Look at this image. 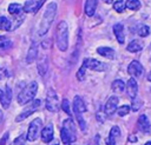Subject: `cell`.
Masks as SVG:
<instances>
[{"label":"cell","mask_w":151,"mask_h":145,"mask_svg":"<svg viewBox=\"0 0 151 145\" xmlns=\"http://www.w3.org/2000/svg\"><path fill=\"white\" fill-rule=\"evenodd\" d=\"M55 13H57V4L55 2L48 4L46 9H45V13L42 15L41 24H40V28H39V34L40 35H45L47 33V31L50 29V27H51V25L54 20Z\"/></svg>","instance_id":"6da1fadb"},{"label":"cell","mask_w":151,"mask_h":145,"mask_svg":"<svg viewBox=\"0 0 151 145\" xmlns=\"http://www.w3.org/2000/svg\"><path fill=\"white\" fill-rule=\"evenodd\" d=\"M60 136H61V141L66 145L72 144L77 139V131H76V125L71 118H67L63 123V127L60 130Z\"/></svg>","instance_id":"7a4b0ae2"},{"label":"cell","mask_w":151,"mask_h":145,"mask_svg":"<svg viewBox=\"0 0 151 145\" xmlns=\"http://www.w3.org/2000/svg\"><path fill=\"white\" fill-rule=\"evenodd\" d=\"M55 42L60 51L65 52L68 48V26L66 21H60L55 31Z\"/></svg>","instance_id":"3957f363"},{"label":"cell","mask_w":151,"mask_h":145,"mask_svg":"<svg viewBox=\"0 0 151 145\" xmlns=\"http://www.w3.org/2000/svg\"><path fill=\"white\" fill-rule=\"evenodd\" d=\"M37 91H38V84L37 81H31L25 88H22L19 94H18V103L20 105H24V104H27L29 101H32L37 94Z\"/></svg>","instance_id":"277c9868"},{"label":"cell","mask_w":151,"mask_h":145,"mask_svg":"<svg viewBox=\"0 0 151 145\" xmlns=\"http://www.w3.org/2000/svg\"><path fill=\"white\" fill-rule=\"evenodd\" d=\"M73 112H74V116H76V118L78 120V124L80 126V130L85 131L86 124H85V120L81 117V114L86 112V106H85L84 100L79 95H76L74 99H73Z\"/></svg>","instance_id":"5b68a950"},{"label":"cell","mask_w":151,"mask_h":145,"mask_svg":"<svg viewBox=\"0 0 151 145\" xmlns=\"http://www.w3.org/2000/svg\"><path fill=\"white\" fill-rule=\"evenodd\" d=\"M42 130V121L40 118H35L29 123L28 130H27V134H26V139L29 141H34L38 136L40 134Z\"/></svg>","instance_id":"8992f818"},{"label":"cell","mask_w":151,"mask_h":145,"mask_svg":"<svg viewBox=\"0 0 151 145\" xmlns=\"http://www.w3.org/2000/svg\"><path fill=\"white\" fill-rule=\"evenodd\" d=\"M46 108L51 112H57L60 108V101L58 99V95L53 88H48L47 95H46V101H45Z\"/></svg>","instance_id":"52a82bcc"},{"label":"cell","mask_w":151,"mask_h":145,"mask_svg":"<svg viewBox=\"0 0 151 145\" xmlns=\"http://www.w3.org/2000/svg\"><path fill=\"white\" fill-rule=\"evenodd\" d=\"M83 66L85 68H88V70H92V71H96V72H103L106 68V65L104 62H101L99 60H96L93 58H86V59H84Z\"/></svg>","instance_id":"ba28073f"},{"label":"cell","mask_w":151,"mask_h":145,"mask_svg":"<svg viewBox=\"0 0 151 145\" xmlns=\"http://www.w3.org/2000/svg\"><path fill=\"white\" fill-rule=\"evenodd\" d=\"M40 100H33V103L29 105V106H27L20 114H18L17 116V118H15V121L17 123H20V121H22V120H25L27 117H29L32 113H34L35 111H37V108L40 106Z\"/></svg>","instance_id":"9c48e42d"},{"label":"cell","mask_w":151,"mask_h":145,"mask_svg":"<svg viewBox=\"0 0 151 145\" xmlns=\"http://www.w3.org/2000/svg\"><path fill=\"white\" fill-rule=\"evenodd\" d=\"M44 2H45V0H29L22 6V9L26 13H35L40 9V7L44 5Z\"/></svg>","instance_id":"30bf717a"},{"label":"cell","mask_w":151,"mask_h":145,"mask_svg":"<svg viewBox=\"0 0 151 145\" xmlns=\"http://www.w3.org/2000/svg\"><path fill=\"white\" fill-rule=\"evenodd\" d=\"M37 68L40 75H45L47 70H48V57L47 54L42 53L39 55L38 58V64H37Z\"/></svg>","instance_id":"8fae6325"},{"label":"cell","mask_w":151,"mask_h":145,"mask_svg":"<svg viewBox=\"0 0 151 145\" xmlns=\"http://www.w3.org/2000/svg\"><path fill=\"white\" fill-rule=\"evenodd\" d=\"M118 103H119V99L118 97L116 95H111L109 97L106 104H105V113L106 114H113L116 111H117V107H118Z\"/></svg>","instance_id":"7c38bea8"},{"label":"cell","mask_w":151,"mask_h":145,"mask_svg":"<svg viewBox=\"0 0 151 145\" xmlns=\"http://www.w3.org/2000/svg\"><path fill=\"white\" fill-rule=\"evenodd\" d=\"M12 100V90L8 85H6L5 91H0V103L4 108H7Z\"/></svg>","instance_id":"4fadbf2b"},{"label":"cell","mask_w":151,"mask_h":145,"mask_svg":"<svg viewBox=\"0 0 151 145\" xmlns=\"http://www.w3.org/2000/svg\"><path fill=\"white\" fill-rule=\"evenodd\" d=\"M127 72L132 77H140L143 73V66L138 60H132L127 66Z\"/></svg>","instance_id":"5bb4252c"},{"label":"cell","mask_w":151,"mask_h":145,"mask_svg":"<svg viewBox=\"0 0 151 145\" xmlns=\"http://www.w3.org/2000/svg\"><path fill=\"white\" fill-rule=\"evenodd\" d=\"M119 137H120V128L118 126H113L109 133V137L105 140L106 145H116Z\"/></svg>","instance_id":"9a60e30c"},{"label":"cell","mask_w":151,"mask_h":145,"mask_svg":"<svg viewBox=\"0 0 151 145\" xmlns=\"http://www.w3.org/2000/svg\"><path fill=\"white\" fill-rule=\"evenodd\" d=\"M126 91H127V95L132 99H134L137 97V92H138V84L134 78H130L127 80L126 84Z\"/></svg>","instance_id":"2e32d148"},{"label":"cell","mask_w":151,"mask_h":145,"mask_svg":"<svg viewBox=\"0 0 151 145\" xmlns=\"http://www.w3.org/2000/svg\"><path fill=\"white\" fill-rule=\"evenodd\" d=\"M53 125L50 123V124H47L42 130H41V132H40V134H41V140L44 141V143H48V141H51L52 139H53Z\"/></svg>","instance_id":"e0dca14e"},{"label":"cell","mask_w":151,"mask_h":145,"mask_svg":"<svg viewBox=\"0 0 151 145\" xmlns=\"http://www.w3.org/2000/svg\"><path fill=\"white\" fill-rule=\"evenodd\" d=\"M38 57V44L35 41H33L28 48V52H27V55H26V62L27 64H31Z\"/></svg>","instance_id":"ac0fdd59"},{"label":"cell","mask_w":151,"mask_h":145,"mask_svg":"<svg viewBox=\"0 0 151 145\" xmlns=\"http://www.w3.org/2000/svg\"><path fill=\"white\" fill-rule=\"evenodd\" d=\"M97 5H98V0H86L85 2V14L87 17H92L96 12V8H97Z\"/></svg>","instance_id":"d6986e66"},{"label":"cell","mask_w":151,"mask_h":145,"mask_svg":"<svg viewBox=\"0 0 151 145\" xmlns=\"http://www.w3.org/2000/svg\"><path fill=\"white\" fill-rule=\"evenodd\" d=\"M113 32H114V35L118 40L119 44H124L125 41V35H124V27L122 24H116L113 26Z\"/></svg>","instance_id":"ffe728a7"},{"label":"cell","mask_w":151,"mask_h":145,"mask_svg":"<svg viewBox=\"0 0 151 145\" xmlns=\"http://www.w3.org/2000/svg\"><path fill=\"white\" fill-rule=\"evenodd\" d=\"M97 53L100 54L104 58H107V59H113L114 58V51L110 47H98Z\"/></svg>","instance_id":"44dd1931"},{"label":"cell","mask_w":151,"mask_h":145,"mask_svg":"<svg viewBox=\"0 0 151 145\" xmlns=\"http://www.w3.org/2000/svg\"><path fill=\"white\" fill-rule=\"evenodd\" d=\"M142 48H143V42H142L140 40H137V39L132 40V41L126 46V50H127L129 52H139Z\"/></svg>","instance_id":"7402d4cb"},{"label":"cell","mask_w":151,"mask_h":145,"mask_svg":"<svg viewBox=\"0 0 151 145\" xmlns=\"http://www.w3.org/2000/svg\"><path fill=\"white\" fill-rule=\"evenodd\" d=\"M138 126L143 132L149 131V121H147V117L145 114H140L138 118Z\"/></svg>","instance_id":"603a6c76"},{"label":"cell","mask_w":151,"mask_h":145,"mask_svg":"<svg viewBox=\"0 0 151 145\" xmlns=\"http://www.w3.org/2000/svg\"><path fill=\"white\" fill-rule=\"evenodd\" d=\"M112 90H113V92H117V93L123 92L125 90V83L120 79H116L112 83Z\"/></svg>","instance_id":"cb8c5ba5"},{"label":"cell","mask_w":151,"mask_h":145,"mask_svg":"<svg viewBox=\"0 0 151 145\" xmlns=\"http://www.w3.org/2000/svg\"><path fill=\"white\" fill-rule=\"evenodd\" d=\"M0 29L1 31H11L12 29V22L6 17H0Z\"/></svg>","instance_id":"d4e9b609"},{"label":"cell","mask_w":151,"mask_h":145,"mask_svg":"<svg viewBox=\"0 0 151 145\" xmlns=\"http://www.w3.org/2000/svg\"><path fill=\"white\" fill-rule=\"evenodd\" d=\"M21 11H22V6L20 4L14 2V4H9V6H8V13L12 15H18Z\"/></svg>","instance_id":"484cf974"},{"label":"cell","mask_w":151,"mask_h":145,"mask_svg":"<svg viewBox=\"0 0 151 145\" xmlns=\"http://www.w3.org/2000/svg\"><path fill=\"white\" fill-rule=\"evenodd\" d=\"M125 6H126L129 9H131V11H138V9L140 8L142 4H140L139 0H126Z\"/></svg>","instance_id":"4316f807"},{"label":"cell","mask_w":151,"mask_h":145,"mask_svg":"<svg viewBox=\"0 0 151 145\" xmlns=\"http://www.w3.org/2000/svg\"><path fill=\"white\" fill-rule=\"evenodd\" d=\"M137 33L140 35V37H147L150 34V27L147 25H140L137 29Z\"/></svg>","instance_id":"83f0119b"},{"label":"cell","mask_w":151,"mask_h":145,"mask_svg":"<svg viewBox=\"0 0 151 145\" xmlns=\"http://www.w3.org/2000/svg\"><path fill=\"white\" fill-rule=\"evenodd\" d=\"M125 8H126V6H125V2H124L123 0H118V1H116V2L113 4V9H114L116 12H118V13L124 12Z\"/></svg>","instance_id":"f1b7e54d"},{"label":"cell","mask_w":151,"mask_h":145,"mask_svg":"<svg viewBox=\"0 0 151 145\" xmlns=\"http://www.w3.org/2000/svg\"><path fill=\"white\" fill-rule=\"evenodd\" d=\"M60 107L63 111H65V113H67L68 116H71V108H70V101L67 99H64L60 103Z\"/></svg>","instance_id":"f546056e"},{"label":"cell","mask_w":151,"mask_h":145,"mask_svg":"<svg viewBox=\"0 0 151 145\" xmlns=\"http://www.w3.org/2000/svg\"><path fill=\"white\" fill-rule=\"evenodd\" d=\"M130 106L129 105H123V106H120V107H118V116H120V117H124V116H126L129 112H130Z\"/></svg>","instance_id":"4dcf8cb0"},{"label":"cell","mask_w":151,"mask_h":145,"mask_svg":"<svg viewBox=\"0 0 151 145\" xmlns=\"http://www.w3.org/2000/svg\"><path fill=\"white\" fill-rule=\"evenodd\" d=\"M25 141H26V136L25 134H21L18 138L14 139V141L12 143V145H25Z\"/></svg>","instance_id":"1f68e13d"},{"label":"cell","mask_w":151,"mask_h":145,"mask_svg":"<svg viewBox=\"0 0 151 145\" xmlns=\"http://www.w3.org/2000/svg\"><path fill=\"white\" fill-rule=\"evenodd\" d=\"M85 67L81 65V67L78 70V72H77V79L78 80H80V81H83L84 79H85Z\"/></svg>","instance_id":"d6a6232c"},{"label":"cell","mask_w":151,"mask_h":145,"mask_svg":"<svg viewBox=\"0 0 151 145\" xmlns=\"http://www.w3.org/2000/svg\"><path fill=\"white\" fill-rule=\"evenodd\" d=\"M5 45H12V42L7 39V37L0 35V48H1V47H5Z\"/></svg>","instance_id":"836d02e7"},{"label":"cell","mask_w":151,"mask_h":145,"mask_svg":"<svg viewBox=\"0 0 151 145\" xmlns=\"http://www.w3.org/2000/svg\"><path fill=\"white\" fill-rule=\"evenodd\" d=\"M106 113H101V111H99V112H97V119H98V121H100V123H103L104 120H105V118H106Z\"/></svg>","instance_id":"e575fe53"},{"label":"cell","mask_w":151,"mask_h":145,"mask_svg":"<svg viewBox=\"0 0 151 145\" xmlns=\"http://www.w3.org/2000/svg\"><path fill=\"white\" fill-rule=\"evenodd\" d=\"M136 101H137V100H133V101H132V110H133V111L139 110V107H140V105H142L140 101H138V103H136Z\"/></svg>","instance_id":"d590c367"},{"label":"cell","mask_w":151,"mask_h":145,"mask_svg":"<svg viewBox=\"0 0 151 145\" xmlns=\"http://www.w3.org/2000/svg\"><path fill=\"white\" fill-rule=\"evenodd\" d=\"M48 145H60V141H59V139H55V138H53L51 141H48L47 143Z\"/></svg>","instance_id":"8d00e7d4"},{"label":"cell","mask_w":151,"mask_h":145,"mask_svg":"<svg viewBox=\"0 0 151 145\" xmlns=\"http://www.w3.org/2000/svg\"><path fill=\"white\" fill-rule=\"evenodd\" d=\"M137 140H138V138H137L136 134H131V136L129 137V141H130V143H136Z\"/></svg>","instance_id":"74e56055"},{"label":"cell","mask_w":151,"mask_h":145,"mask_svg":"<svg viewBox=\"0 0 151 145\" xmlns=\"http://www.w3.org/2000/svg\"><path fill=\"white\" fill-rule=\"evenodd\" d=\"M146 79H147L149 81H151V72H150V73L147 74V77H146Z\"/></svg>","instance_id":"f35d334b"},{"label":"cell","mask_w":151,"mask_h":145,"mask_svg":"<svg viewBox=\"0 0 151 145\" xmlns=\"http://www.w3.org/2000/svg\"><path fill=\"white\" fill-rule=\"evenodd\" d=\"M103 1H104L105 4H112V1H113V0H103Z\"/></svg>","instance_id":"ab89813d"},{"label":"cell","mask_w":151,"mask_h":145,"mask_svg":"<svg viewBox=\"0 0 151 145\" xmlns=\"http://www.w3.org/2000/svg\"><path fill=\"white\" fill-rule=\"evenodd\" d=\"M1 120H2V112L0 111V123H1Z\"/></svg>","instance_id":"60d3db41"},{"label":"cell","mask_w":151,"mask_h":145,"mask_svg":"<svg viewBox=\"0 0 151 145\" xmlns=\"http://www.w3.org/2000/svg\"><path fill=\"white\" fill-rule=\"evenodd\" d=\"M144 145H151V141H147V143H145Z\"/></svg>","instance_id":"b9f144b4"},{"label":"cell","mask_w":151,"mask_h":145,"mask_svg":"<svg viewBox=\"0 0 151 145\" xmlns=\"http://www.w3.org/2000/svg\"><path fill=\"white\" fill-rule=\"evenodd\" d=\"M68 145H73V144H68Z\"/></svg>","instance_id":"7bdbcfd3"}]
</instances>
